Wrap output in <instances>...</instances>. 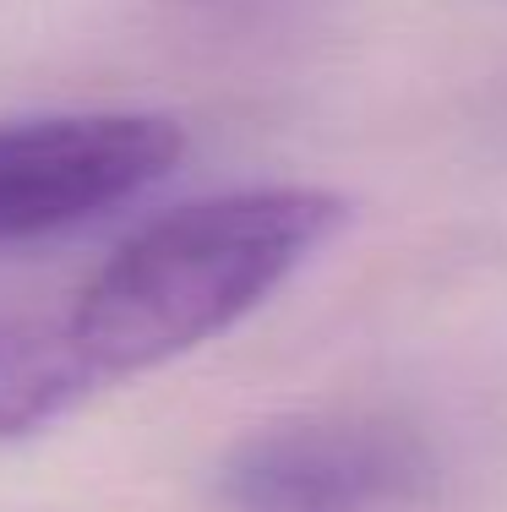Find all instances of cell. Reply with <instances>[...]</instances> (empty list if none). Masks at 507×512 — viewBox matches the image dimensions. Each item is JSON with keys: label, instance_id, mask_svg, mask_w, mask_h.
<instances>
[{"label": "cell", "instance_id": "6da1fadb", "mask_svg": "<svg viewBox=\"0 0 507 512\" xmlns=\"http://www.w3.org/2000/svg\"><path fill=\"white\" fill-rule=\"evenodd\" d=\"M349 202L322 186H246L142 224L82 284L66 333L93 382H120L213 344L300 273Z\"/></svg>", "mask_w": 507, "mask_h": 512}, {"label": "cell", "instance_id": "7a4b0ae2", "mask_svg": "<svg viewBox=\"0 0 507 512\" xmlns=\"http://www.w3.org/2000/svg\"><path fill=\"white\" fill-rule=\"evenodd\" d=\"M437 485V458L393 414L328 409L246 431L219 463L235 512H404Z\"/></svg>", "mask_w": 507, "mask_h": 512}, {"label": "cell", "instance_id": "3957f363", "mask_svg": "<svg viewBox=\"0 0 507 512\" xmlns=\"http://www.w3.org/2000/svg\"><path fill=\"white\" fill-rule=\"evenodd\" d=\"M186 153L169 115L88 109L0 126V246L55 235L142 197Z\"/></svg>", "mask_w": 507, "mask_h": 512}, {"label": "cell", "instance_id": "277c9868", "mask_svg": "<svg viewBox=\"0 0 507 512\" xmlns=\"http://www.w3.org/2000/svg\"><path fill=\"white\" fill-rule=\"evenodd\" d=\"M93 382L66 322L44 327L28 316H0V442L33 436L60 420Z\"/></svg>", "mask_w": 507, "mask_h": 512}]
</instances>
